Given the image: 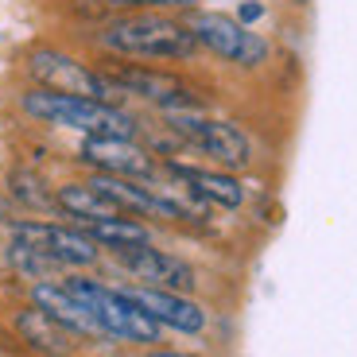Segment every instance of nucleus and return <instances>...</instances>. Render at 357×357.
Instances as JSON below:
<instances>
[{
  "label": "nucleus",
  "instance_id": "1",
  "mask_svg": "<svg viewBox=\"0 0 357 357\" xmlns=\"http://www.w3.org/2000/svg\"><path fill=\"white\" fill-rule=\"evenodd\" d=\"M24 113H31L43 125L74 128L82 136H121V140H132L136 136V121L125 109L109 105V101L78 98V93L43 89V86L24 93Z\"/></svg>",
  "mask_w": 357,
  "mask_h": 357
},
{
  "label": "nucleus",
  "instance_id": "2",
  "mask_svg": "<svg viewBox=\"0 0 357 357\" xmlns=\"http://www.w3.org/2000/svg\"><path fill=\"white\" fill-rule=\"evenodd\" d=\"M101 47L125 54V59H155L178 63L198 51V39L183 20L171 16H125L101 31Z\"/></svg>",
  "mask_w": 357,
  "mask_h": 357
},
{
  "label": "nucleus",
  "instance_id": "3",
  "mask_svg": "<svg viewBox=\"0 0 357 357\" xmlns=\"http://www.w3.org/2000/svg\"><path fill=\"white\" fill-rule=\"evenodd\" d=\"M66 287L89 307V314L98 319L105 338L144 342V346H148V342H160V322L144 311L128 291H113V287L98 284V280H86V276H70Z\"/></svg>",
  "mask_w": 357,
  "mask_h": 357
},
{
  "label": "nucleus",
  "instance_id": "4",
  "mask_svg": "<svg viewBox=\"0 0 357 357\" xmlns=\"http://www.w3.org/2000/svg\"><path fill=\"white\" fill-rule=\"evenodd\" d=\"M167 128L178 136L183 144L198 148L202 155L218 163V167L241 171L252 160V140L233 125V121H218L206 116L202 109H183V113H167Z\"/></svg>",
  "mask_w": 357,
  "mask_h": 357
},
{
  "label": "nucleus",
  "instance_id": "5",
  "mask_svg": "<svg viewBox=\"0 0 357 357\" xmlns=\"http://www.w3.org/2000/svg\"><path fill=\"white\" fill-rule=\"evenodd\" d=\"M27 70H31V78H36L43 89L78 93V98L109 101V105H116V101L125 98V89L116 86L109 74L93 70V66L78 63V59H70L66 51H54V47H39V51H31Z\"/></svg>",
  "mask_w": 357,
  "mask_h": 357
},
{
  "label": "nucleus",
  "instance_id": "6",
  "mask_svg": "<svg viewBox=\"0 0 357 357\" xmlns=\"http://www.w3.org/2000/svg\"><path fill=\"white\" fill-rule=\"evenodd\" d=\"M187 27L195 31L198 47L214 51L218 59L237 66H260L268 59V43L252 31L249 24L225 16V12H190Z\"/></svg>",
  "mask_w": 357,
  "mask_h": 357
},
{
  "label": "nucleus",
  "instance_id": "7",
  "mask_svg": "<svg viewBox=\"0 0 357 357\" xmlns=\"http://www.w3.org/2000/svg\"><path fill=\"white\" fill-rule=\"evenodd\" d=\"M12 241L36 249L59 268H86L101 257V245L78 229V225H54V222H16Z\"/></svg>",
  "mask_w": 357,
  "mask_h": 357
},
{
  "label": "nucleus",
  "instance_id": "8",
  "mask_svg": "<svg viewBox=\"0 0 357 357\" xmlns=\"http://www.w3.org/2000/svg\"><path fill=\"white\" fill-rule=\"evenodd\" d=\"M109 78L116 86L132 93V98H144L152 101L155 109L163 113H183V109H202V98L198 89L190 86L187 78H178L171 70H155V66H136V63H116L109 70Z\"/></svg>",
  "mask_w": 357,
  "mask_h": 357
},
{
  "label": "nucleus",
  "instance_id": "9",
  "mask_svg": "<svg viewBox=\"0 0 357 357\" xmlns=\"http://www.w3.org/2000/svg\"><path fill=\"white\" fill-rule=\"evenodd\" d=\"M116 260L125 264V272H132V276L140 280V287H160V291H178V295H187L190 287H195V268H190L187 260L155 249V245L121 249Z\"/></svg>",
  "mask_w": 357,
  "mask_h": 357
},
{
  "label": "nucleus",
  "instance_id": "10",
  "mask_svg": "<svg viewBox=\"0 0 357 357\" xmlns=\"http://www.w3.org/2000/svg\"><path fill=\"white\" fill-rule=\"evenodd\" d=\"M82 163L98 167V175L140 178V183H148L155 171L148 152H140L132 140H121V136H86L82 140Z\"/></svg>",
  "mask_w": 357,
  "mask_h": 357
},
{
  "label": "nucleus",
  "instance_id": "11",
  "mask_svg": "<svg viewBox=\"0 0 357 357\" xmlns=\"http://www.w3.org/2000/svg\"><path fill=\"white\" fill-rule=\"evenodd\" d=\"M31 299H36L39 311H47L54 322H59V326H66L74 338H105V334H101V326H98V319L89 314V307L82 303V299L66 284L39 280V284L31 287Z\"/></svg>",
  "mask_w": 357,
  "mask_h": 357
},
{
  "label": "nucleus",
  "instance_id": "12",
  "mask_svg": "<svg viewBox=\"0 0 357 357\" xmlns=\"http://www.w3.org/2000/svg\"><path fill=\"white\" fill-rule=\"evenodd\" d=\"M128 295H132L136 303H140L144 311L152 314L160 326H167V331H178V334H202L206 311L195 303V299H187V295H178V291H160V287H128Z\"/></svg>",
  "mask_w": 357,
  "mask_h": 357
},
{
  "label": "nucleus",
  "instance_id": "13",
  "mask_svg": "<svg viewBox=\"0 0 357 357\" xmlns=\"http://www.w3.org/2000/svg\"><path fill=\"white\" fill-rule=\"evenodd\" d=\"M167 175L178 178V183L206 206L237 210V206L245 202V187L229 175V171H210V167H195V163H167Z\"/></svg>",
  "mask_w": 357,
  "mask_h": 357
},
{
  "label": "nucleus",
  "instance_id": "14",
  "mask_svg": "<svg viewBox=\"0 0 357 357\" xmlns=\"http://www.w3.org/2000/svg\"><path fill=\"white\" fill-rule=\"evenodd\" d=\"M54 206L66 210L74 222H93V218H121V214H125V210H121V206H116L113 198L93 183V178H89V183H66V187H59ZM128 218H132V214H128Z\"/></svg>",
  "mask_w": 357,
  "mask_h": 357
},
{
  "label": "nucleus",
  "instance_id": "15",
  "mask_svg": "<svg viewBox=\"0 0 357 357\" xmlns=\"http://www.w3.org/2000/svg\"><path fill=\"white\" fill-rule=\"evenodd\" d=\"M78 229L86 237H93L98 245L121 252V249H136V245H152L148 225H140L136 218L121 214V218H93V222H78Z\"/></svg>",
  "mask_w": 357,
  "mask_h": 357
},
{
  "label": "nucleus",
  "instance_id": "16",
  "mask_svg": "<svg viewBox=\"0 0 357 357\" xmlns=\"http://www.w3.org/2000/svg\"><path fill=\"white\" fill-rule=\"evenodd\" d=\"M16 331L24 334V342H31L36 349H47V354H66V349H70V338H74L66 326H59V322H54L47 311H39V307L20 311Z\"/></svg>",
  "mask_w": 357,
  "mask_h": 357
},
{
  "label": "nucleus",
  "instance_id": "17",
  "mask_svg": "<svg viewBox=\"0 0 357 357\" xmlns=\"http://www.w3.org/2000/svg\"><path fill=\"white\" fill-rule=\"evenodd\" d=\"M8 260L24 272V276H31V280H51V272H59V264H51L47 257H39L36 249H27V245H20V241H12Z\"/></svg>",
  "mask_w": 357,
  "mask_h": 357
},
{
  "label": "nucleus",
  "instance_id": "18",
  "mask_svg": "<svg viewBox=\"0 0 357 357\" xmlns=\"http://www.w3.org/2000/svg\"><path fill=\"white\" fill-rule=\"evenodd\" d=\"M12 183H16L12 190H16V195L24 198V202H31V206H51V202H54V198L43 190V183H39L36 175H24V171H20V175L12 178Z\"/></svg>",
  "mask_w": 357,
  "mask_h": 357
},
{
  "label": "nucleus",
  "instance_id": "19",
  "mask_svg": "<svg viewBox=\"0 0 357 357\" xmlns=\"http://www.w3.org/2000/svg\"><path fill=\"white\" fill-rule=\"evenodd\" d=\"M113 4H152V8H187L195 0H113Z\"/></svg>",
  "mask_w": 357,
  "mask_h": 357
},
{
  "label": "nucleus",
  "instance_id": "20",
  "mask_svg": "<svg viewBox=\"0 0 357 357\" xmlns=\"http://www.w3.org/2000/svg\"><path fill=\"white\" fill-rule=\"evenodd\" d=\"M264 16V8H260V4H241V12H237V20H241V24H252V20H260Z\"/></svg>",
  "mask_w": 357,
  "mask_h": 357
},
{
  "label": "nucleus",
  "instance_id": "21",
  "mask_svg": "<svg viewBox=\"0 0 357 357\" xmlns=\"http://www.w3.org/2000/svg\"><path fill=\"white\" fill-rule=\"evenodd\" d=\"M152 357H195V354H175V349H155Z\"/></svg>",
  "mask_w": 357,
  "mask_h": 357
}]
</instances>
